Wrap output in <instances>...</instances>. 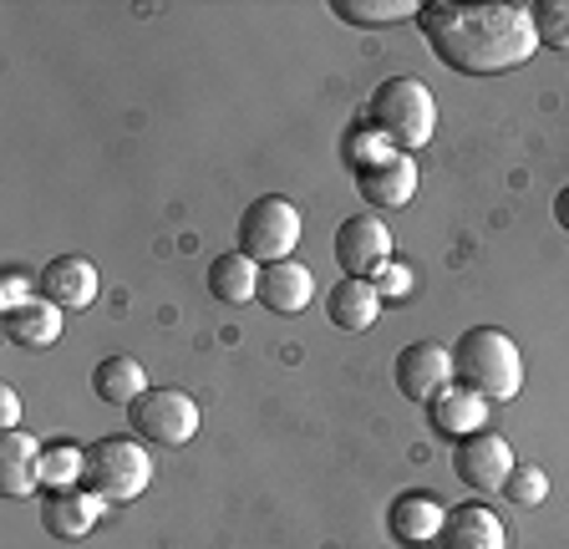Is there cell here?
<instances>
[{
	"label": "cell",
	"mask_w": 569,
	"mask_h": 549,
	"mask_svg": "<svg viewBox=\"0 0 569 549\" xmlns=\"http://www.w3.org/2000/svg\"><path fill=\"white\" fill-rule=\"evenodd\" d=\"M417 31L438 51L442 67L462 77H498L513 72L533 57L529 6H452V0H427L417 11Z\"/></svg>",
	"instance_id": "1"
},
{
	"label": "cell",
	"mask_w": 569,
	"mask_h": 549,
	"mask_svg": "<svg viewBox=\"0 0 569 549\" xmlns=\"http://www.w3.org/2000/svg\"><path fill=\"white\" fill-rule=\"evenodd\" d=\"M452 382L478 392L483 402H513L523 387V357L509 331L473 326L452 341Z\"/></svg>",
	"instance_id": "2"
},
{
	"label": "cell",
	"mask_w": 569,
	"mask_h": 549,
	"mask_svg": "<svg viewBox=\"0 0 569 549\" xmlns=\"http://www.w3.org/2000/svg\"><path fill=\"white\" fill-rule=\"evenodd\" d=\"M367 128L377 132L391 153L412 158L417 148H427L432 132H438V102H432L427 82H417V77H387V82L371 87Z\"/></svg>",
	"instance_id": "3"
},
{
	"label": "cell",
	"mask_w": 569,
	"mask_h": 549,
	"mask_svg": "<svg viewBox=\"0 0 569 549\" xmlns=\"http://www.w3.org/2000/svg\"><path fill=\"white\" fill-rule=\"evenodd\" d=\"M153 478V463L132 438H97L82 448V489L102 503H132Z\"/></svg>",
	"instance_id": "4"
},
{
	"label": "cell",
	"mask_w": 569,
	"mask_h": 549,
	"mask_svg": "<svg viewBox=\"0 0 569 549\" xmlns=\"http://www.w3.org/2000/svg\"><path fill=\"white\" fill-rule=\"evenodd\" d=\"M296 239H300V209L280 193H264L239 214V254H249L254 264L274 260H296Z\"/></svg>",
	"instance_id": "5"
},
{
	"label": "cell",
	"mask_w": 569,
	"mask_h": 549,
	"mask_svg": "<svg viewBox=\"0 0 569 549\" xmlns=\"http://www.w3.org/2000/svg\"><path fill=\"white\" fill-rule=\"evenodd\" d=\"M128 428L153 448H183L199 432V402L178 387H148L128 407Z\"/></svg>",
	"instance_id": "6"
},
{
	"label": "cell",
	"mask_w": 569,
	"mask_h": 549,
	"mask_svg": "<svg viewBox=\"0 0 569 549\" xmlns=\"http://www.w3.org/2000/svg\"><path fill=\"white\" fill-rule=\"evenodd\" d=\"M452 473H458L462 489H473V493H503V483L513 473L509 438L493 428H478L468 438H458L452 442Z\"/></svg>",
	"instance_id": "7"
},
{
	"label": "cell",
	"mask_w": 569,
	"mask_h": 549,
	"mask_svg": "<svg viewBox=\"0 0 569 549\" xmlns=\"http://www.w3.org/2000/svg\"><path fill=\"white\" fill-rule=\"evenodd\" d=\"M336 264L351 280H377L391 264V229L377 214H351L336 229Z\"/></svg>",
	"instance_id": "8"
},
{
	"label": "cell",
	"mask_w": 569,
	"mask_h": 549,
	"mask_svg": "<svg viewBox=\"0 0 569 549\" xmlns=\"http://www.w3.org/2000/svg\"><path fill=\"white\" fill-rule=\"evenodd\" d=\"M356 193L371 209H402L417 193V168L407 153H391L387 143L371 153V163H356Z\"/></svg>",
	"instance_id": "9"
},
{
	"label": "cell",
	"mask_w": 569,
	"mask_h": 549,
	"mask_svg": "<svg viewBox=\"0 0 569 549\" xmlns=\"http://www.w3.org/2000/svg\"><path fill=\"white\" fill-rule=\"evenodd\" d=\"M391 377H397V392L407 397V402H432V397L442 392V387L452 382V351L438 347V341H412V347L397 351V367H391Z\"/></svg>",
	"instance_id": "10"
},
{
	"label": "cell",
	"mask_w": 569,
	"mask_h": 549,
	"mask_svg": "<svg viewBox=\"0 0 569 549\" xmlns=\"http://www.w3.org/2000/svg\"><path fill=\"white\" fill-rule=\"evenodd\" d=\"M442 519H448V509L438 503V493H427V489L397 493V499H391V509H387V529H391V539H397L402 549L438 545Z\"/></svg>",
	"instance_id": "11"
},
{
	"label": "cell",
	"mask_w": 569,
	"mask_h": 549,
	"mask_svg": "<svg viewBox=\"0 0 569 549\" xmlns=\"http://www.w3.org/2000/svg\"><path fill=\"white\" fill-rule=\"evenodd\" d=\"M102 509L107 503L97 499V493H87L82 483H77V489H47V499H41V525H47L51 539L77 545V539H87L97 529Z\"/></svg>",
	"instance_id": "12"
},
{
	"label": "cell",
	"mask_w": 569,
	"mask_h": 549,
	"mask_svg": "<svg viewBox=\"0 0 569 549\" xmlns=\"http://www.w3.org/2000/svg\"><path fill=\"white\" fill-rule=\"evenodd\" d=\"M36 290L61 306V311H87L97 300V264L87 254H61V260H47V270L36 274Z\"/></svg>",
	"instance_id": "13"
},
{
	"label": "cell",
	"mask_w": 569,
	"mask_h": 549,
	"mask_svg": "<svg viewBox=\"0 0 569 549\" xmlns=\"http://www.w3.org/2000/svg\"><path fill=\"white\" fill-rule=\"evenodd\" d=\"M438 549H509V535L498 525V513L483 499L452 503L448 519H442Z\"/></svg>",
	"instance_id": "14"
},
{
	"label": "cell",
	"mask_w": 569,
	"mask_h": 549,
	"mask_svg": "<svg viewBox=\"0 0 569 549\" xmlns=\"http://www.w3.org/2000/svg\"><path fill=\"white\" fill-rule=\"evenodd\" d=\"M254 300L274 316H300L310 300H316V274H310V264H300V260L260 264V296Z\"/></svg>",
	"instance_id": "15"
},
{
	"label": "cell",
	"mask_w": 569,
	"mask_h": 549,
	"mask_svg": "<svg viewBox=\"0 0 569 549\" xmlns=\"http://www.w3.org/2000/svg\"><path fill=\"white\" fill-rule=\"evenodd\" d=\"M483 418H488V402L478 392H468V387H442V392L427 402V422H432V432L448 438V442L478 432Z\"/></svg>",
	"instance_id": "16"
},
{
	"label": "cell",
	"mask_w": 569,
	"mask_h": 549,
	"mask_svg": "<svg viewBox=\"0 0 569 549\" xmlns=\"http://www.w3.org/2000/svg\"><path fill=\"white\" fill-rule=\"evenodd\" d=\"M41 442L31 438V432H6V448H0V489H6V499H31L36 489H41Z\"/></svg>",
	"instance_id": "17"
},
{
	"label": "cell",
	"mask_w": 569,
	"mask_h": 549,
	"mask_svg": "<svg viewBox=\"0 0 569 549\" xmlns=\"http://www.w3.org/2000/svg\"><path fill=\"white\" fill-rule=\"evenodd\" d=\"M61 306H51L47 296L26 300V306H16V311H6V341L11 347H26V351H47L61 341Z\"/></svg>",
	"instance_id": "18"
},
{
	"label": "cell",
	"mask_w": 569,
	"mask_h": 549,
	"mask_svg": "<svg viewBox=\"0 0 569 549\" xmlns=\"http://www.w3.org/2000/svg\"><path fill=\"white\" fill-rule=\"evenodd\" d=\"M326 316H331L341 331H371L381 316V290L377 280H336L331 296H326Z\"/></svg>",
	"instance_id": "19"
},
{
	"label": "cell",
	"mask_w": 569,
	"mask_h": 549,
	"mask_svg": "<svg viewBox=\"0 0 569 549\" xmlns=\"http://www.w3.org/2000/svg\"><path fill=\"white\" fill-rule=\"evenodd\" d=\"M209 296L219 306H249V300L260 296V264L239 250L209 260Z\"/></svg>",
	"instance_id": "20"
},
{
	"label": "cell",
	"mask_w": 569,
	"mask_h": 549,
	"mask_svg": "<svg viewBox=\"0 0 569 549\" xmlns=\"http://www.w3.org/2000/svg\"><path fill=\"white\" fill-rule=\"evenodd\" d=\"M92 392L112 407H132L142 392H148V371L132 357H102L92 367Z\"/></svg>",
	"instance_id": "21"
},
{
	"label": "cell",
	"mask_w": 569,
	"mask_h": 549,
	"mask_svg": "<svg viewBox=\"0 0 569 549\" xmlns=\"http://www.w3.org/2000/svg\"><path fill=\"white\" fill-rule=\"evenodd\" d=\"M331 11L351 26H397V21H417L422 6H412V0H336Z\"/></svg>",
	"instance_id": "22"
},
{
	"label": "cell",
	"mask_w": 569,
	"mask_h": 549,
	"mask_svg": "<svg viewBox=\"0 0 569 549\" xmlns=\"http://www.w3.org/2000/svg\"><path fill=\"white\" fill-rule=\"evenodd\" d=\"M41 483H47V489H77V483H82V448L47 442V453H41Z\"/></svg>",
	"instance_id": "23"
},
{
	"label": "cell",
	"mask_w": 569,
	"mask_h": 549,
	"mask_svg": "<svg viewBox=\"0 0 569 549\" xmlns=\"http://www.w3.org/2000/svg\"><path fill=\"white\" fill-rule=\"evenodd\" d=\"M533 16V37L549 51H569V0H539L529 6Z\"/></svg>",
	"instance_id": "24"
},
{
	"label": "cell",
	"mask_w": 569,
	"mask_h": 549,
	"mask_svg": "<svg viewBox=\"0 0 569 549\" xmlns=\"http://www.w3.org/2000/svg\"><path fill=\"white\" fill-rule=\"evenodd\" d=\"M545 493H549L545 468H533V463H513L509 483H503V499H509L513 509H533V503H545Z\"/></svg>",
	"instance_id": "25"
},
{
	"label": "cell",
	"mask_w": 569,
	"mask_h": 549,
	"mask_svg": "<svg viewBox=\"0 0 569 549\" xmlns=\"http://www.w3.org/2000/svg\"><path fill=\"white\" fill-rule=\"evenodd\" d=\"M41 290H36V280L31 274H21V270H11L6 280H0V306L6 311H16V306H26V300H36Z\"/></svg>",
	"instance_id": "26"
},
{
	"label": "cell",
	"mask_w": 569,
	"mask_h": 549,
	"mask_svg": "<svg viewBox=\"0 0 569 549\" xmlns=\"http://www.w3.org/2000/svg\"><path fill=\"white\" fill-rule=\"evenodd\" d=\"M0 422H6V428H21V397H16V387L11 382H6V387H0Z\"/></svg>",
	"instance_id": "27"
},
{
	"label": "cell",
	"mask_w": 569,
	"mask_h": 549,
	"mask_svg": "<svg viewBox=\"0 0 569 549\" xmlns=\"http://www.w3.org/2000/svg\"><path fill=\"white\" fill-rule=\"evenodd\" d=\"M377 280H381V286H377L381 296H402V290H407V264H397V260H391L387 270L377 274Z\"/></svg>",
	"instance_id": "28"
},
{
	"label": "cell",
	"mask_w": 569,
	"mask_h": 549,
	"mask_svg": "<svg viewBox=\"0 0 569 549\" xmlns=\"http://www.w3.org/2000/svg\"><path fill=\"white\" fill-rule=\"evenodd\" d=\"M555 224H559V229H565V234H569V183H565V189L555 193Z\"/></svg>",
	"instance_id": "29"
}]
</instances>
